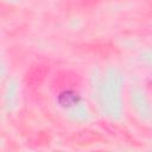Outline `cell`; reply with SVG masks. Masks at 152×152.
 <instances>
[{
	"mask_svg": "<svg viewBox=\"0 0 152 152\" xmlns=\"http://www.w3.org/2000/svg\"><path fill=\"white\" fill-rule=\"evenodd\" d=\"M59 103L64 107L66 106H72V104H76L78 101H80V97L74 91H64L59 95Z\"/></svg>",
	"mask_w": 152,
	"mask_h": 152,
	"instance_id": "6da1fadb",
	"label": "cell"
}]
</instances>
